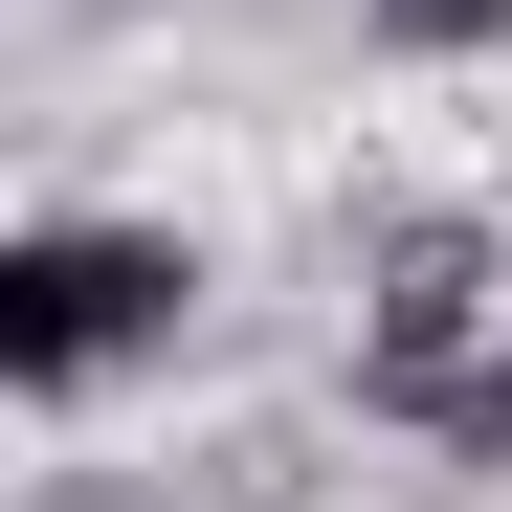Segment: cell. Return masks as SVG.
Returning <instances> with one entry per match:
<instances>
[{
	"mask_svg": "<svg viewBox=\"0 0 512 512\" xmlns=\"http://www.w3.org/2000/svg\"><path fill=\"white\" fill-rule=\"evenodd\" d=\"M179 312H201L179 223H23L0 245V379L23 401H112L134 357H179Z\"/></svg>",
	"mask_w": 512,
	"mask_h": 512,
	"instance_id": "obj_1",
	"label": "cell"
},
{
	"mask_svg": "<svg viewBox=\"0 0 512 512\" xmlns=\"http://www.w3.org/2000/svg\"><path fill=\"white\" fill-rule=\"evenodd\" d=\"M490 223H446V201H423V223H379V268H357V423L401 401V379H446V357H490Z\"/></svg>",
	"mask_w": 512,
	"mask_h": 512,
	"instance_id": "obj_2",
	"label": "cell"
},
{
	"mask_svg": "<svg viewBox=\"0 0 512 512\" xmlns=\"http://www.w3.org/2000/svg\"><path fill=\"white\" fill-rule=\"evenodd\" d=\"M379 423H401V446H446V468H512V357H446V379H401Z\"/></svg>",
	"mask_w": 512,
	"mask_h": 512,
	"instance_id": "obj_3",
	"label": "cell"
},
{
	"mask_svg": "<svg viewBox=\"0 0 512 512\" xmlns=\"http://www.w3.org/2000/svg\"><path fill=\"white\" fill-rule=\"evenodd\" d=\"M357 23H379L401 67H468V45H512V0H357Z\"/></svg>",
	"mask_w": 512,
	"mask_h": 512,
	"instance_id": "obj_4",
	"label": "cell"
}]
</instances>
